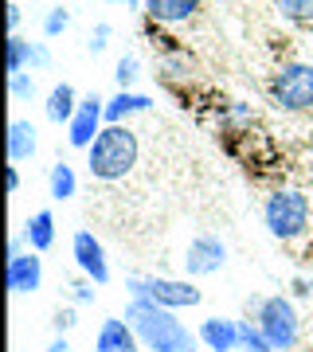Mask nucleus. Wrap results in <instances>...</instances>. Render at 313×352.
I'll use <instances>...</instances> for the list:
<instances>
[{
	"label": "nucleus",
	"instance_id": "obj_7",
	"mask_svg": "<svg viewBox=\"0 0 313 352\" xmlns=\"http://www.w3.org/2000/svg\"><path fill=\"white\" fill-rule=\"evenodd\" d=\"M180 266H184V278H192V282H196V278L219 274L227 266V243L219 239V235H212V231H200V235L184 247Z\"/></svg>",
	"mask_w": 313,
	"mask_h": 352
},
{
	"label": "nucleus",
	"instance_id": "obj_23",
	"mask_svg": "<svg viewBox=\"0 0 313 352\" xmlns=\"http://www.w3.org/2000/svg\"><path fill=\"white\" fill-rule=\"evenodd\" d=\"M274 12L294 28L313 24V0H274Z\"/></svg>",
	"mask_w": 313,
	"mask_h": 352
},
{
	"label": "nucleus",
	"instance_id": "obj_18",
	"mask_svg": "<svg viewBox=\"0 0 313 352\" xmlns=\"http://www.w3.org/2000/svg\"><path fill=\"white\" fill-rule=\"evenodd\" d=\"M47 196L51 200H75L78 196V173L71 168L67 161H55L51 164V173H47Z\"/></svg>",
	"mask_w": 313,
	"mask_h": 352
},
{
	"label": "nucleus",
	"instance_id": "obj_31",
	"mask_svg": "<svg viewBox=\"0 0 313 352\" xmlns=\"http://www.w3.org/2000/svg\"><path fill=\"white\" fill-rule=\"evenodd\" d=\"M20 20H24V12H20V0H8V12H4V32H8V36H16V32H20Z\"/></svg>",
	"mask_w": 313,
	"mask_h": 352
},
{
	"label": "nucleus",
	"instance_id": "obj_33",
	"mask_svg": "<svg viewBox=\"0 0 313 352\" xmlns=\"http://www.w3.org/2000/svg\"><path fill=\"white\" fill-rule=\"evenodd\" d=\"M4 184H8V196H16V192H20V168H16V164H8V168H4Z\"/></svg>",
	"mask_w": 313,
	"mask_h": 352
},
{
	"label": "nucleus",
	"instance_id": "obj_12",
	"mask_svg": "<svg viewBox=\"0 0 313 352\" xmlns=\"http://www.w3.org/2000/svg\"><path fill=\"white\" fill-rule=\"evenodd\" d=\"M94 352H141V337L125 317H106L94 333Z\"/></svg>",
	"mask_w": 313,
	"mask_h": 352
},
{
	"label": "nucleus",
	"instance_id": "obj_36",
	"mask_svg": "<svg viewBox=\"0 0 313 352\" xmlns=\"http://www.w3.org/2000/svg\"><path fill=\"white\" fill-rule=\"evenodd\" d=\"M310 173H313V153H310Z\"/></svg>",
	"mask_w": 313,
	"mask_h": 352
},
{
	"label": "nucleus",
	"instance_id": "obj_28",
	"mask_svg": "<svg viewBox=\"0 0 313 352\" xmlns=\"http://www.w3.org/2000/svg\"><path fill=\"white\" fill-rule=\"evenodd\" d=\"M78 325V309L75 305H67V309H55V317H51V329H55V337H67L71 329Z\"/></svg>",
	"mask_w": 313,
	"mask_h": 352
},
{
	"label": "nucleus",
	"instance_id": "obj_13",
	"mask_svg": "<svg viewBox=\"0 0 313 352\" xmlns=\"http://www.w3.org/2000/svg\"><path fill=\"white\" fill-rule=\"evenodd\" d=\"M196 337H200V349L208 352H239V321L235 317H204Z\"/></svg>",
	"mask_w": 313,
	"mask_h": 352
},
{
	"label": "nucleus",
	"instance_id": "obj_21",
	"mask_svg": "<svg viewBox=\"0 0 313 352\" xmlns=\"http://www.w3.org/2000/svg\"><path fill=\"white\" fill-rule=\"evenodd\" d=\"M239 352H274V344L266 340V333L259 329V321H250V317L239 321Z\"/></svg>",
	"mask_w": 313,
	"mask_h": 352
},
{
	"label": "nucleus",
	"instance_id": "obj_25",
	"mask_svg": "<svg viewBox=\"0 0 313 352\" xmlns=\"http://www.w3.org/2000/svg\"><path fill=\"white\" fill-rule=\"evenodd\" d=\"M67 28H71V8L55 4V8H47V12H43V36H47V39H59Z\"/></svg>",
	"mask_w": 313,
	"mask_h": 352
},
{
	"label": "nucleus",
	"instance_id": "obj_24",
	"mask_svg": "<svg viewBox=\"0 0 313 352\" xmlns=\"http://www.w3.org/2000/svg\"><path fill=\"white\" fill-rule=\"evenodd\" d=\"M114 78H118V90H133V87H138V78H141L138 55H122L118 67H114Z\"/></svg>",
	"mask_w": 313,
	"mask_h": 352
},
{
	"label": "nucleus",
	"instance_id": "obj_11",
	"mask_svg": "<svg viewBox=\"0 0 313 352\" xmlns=\"http://www.w3.org/2000/svg\"><path fill=\"white\" fill-rule=\"evenodd\" d=\"M141 12L149 16V24L180 28V24H192L204 12V0H145Z\"/></svg>",
	"mask_w": 313,
	"mask_h": 352
},
{
	"label": "nucleus",
	"instance_id": "obj_29",
	"mask_svg": "<svg viewBox=\"0 0 313 352\" xmlns=\"http://www.w3.org/2000/svg\"><path fill=\"white\" fill-rule=\"evenodd\" d=\"M94 294H98V289H94V282H90V278L78 274L75 282H71V298H75V305H90V302H94Z\"/></svg>",
	"mask_w": 313,
	"mask_h": 352
},
{
	"label": "nucleus",
	"instance_id": "obj_2",
	"mask_svg": "<svg viewBox=\"0 0 313 352\" xmlns=\"http://www.w3.org/2000/svg\"><path fill=\"white\" fill-rule=\"evenodd\" d=\"M141 157V141L129 126H106L94 138V145L87 149V173L90 180H102V184H114V180H125V176L138 168Z\"/></svg>",
	"mask_w": 313,
	"mask_h": 352
},
{
	"label": "nucleus",
	"instance_id": "obj_1",
	"mask_svg": "<svg viewBox=\"0 0 313 352\" xmlns=\"http://www.w3.org/2000/svg\"><path fill=\"white\" fill-rule=\"evenodd\" d=\"M125 321L141 337L145 352H200V337L180 321L176 309H161L153 302H133L125 305Z\"/></svg>",
	"mask_w": 313,
	"mask_h": 352
},
{
	"label": "nucleus",
	"instance_id": "obj_27",
	"mask_svg": "<svg viewBox=\"0 0 313 352\" xmlns=\"http://www.w3.org/2000/svg\"><path fill=\"white\" fill-rule=\"evenodd\" d=\"M110 36H114V28L106 24V20H98L94 32H90V39H87V51H90V55H102V51L110 47Z\"/></svg>",
	"mask_w": 313,
	"mask_h": 352
},
{
	"label": "nucleus",
	"instance_id": "obj_30",
	"mask_svg": "<svg viewBox=\"0 0 313 352\" xmlns=\"http://www.w3.org/2000/svg\"><path fill=\"white\" fill-rule=\"evenodd\" d=\"M47 67H51V47L43 39H36L32 43V71H47Z\"/></svg>",
	"mask_w": 313,
	"mask_h": 352
},
{
	"label": "nucleus",
	"instance_id": "obj_20",
	"mask_svg": "<svg viewBox=\"0 0 313 352\" xmlns=\"http://www.w3.org/2000/svg\"><path fill=\"white\" fill-rule=\"evenodd\" d=\"M215 118H219V129H224V133H243V129H250V122H255V110H250L247 102H224V106L215 110Z\"/></svg>",
	"mask_w": 313,
	"mask_h": 352
},
{
	"label": "nucleus",
	"instance_id": "obj_35",
	"mask_svg": "<svg viewBox=\"0 0 313 352\" xmlns=\"http://www.w3.org/2000/svg\"><path fill=\"white\" fill-rule=\"evenodd\" d=\"M106 4H118V8H133V12H138V8H145V0H106Z\"/></svg>",
	"mask_w": 313,
	"mask_h": 352
},
{
	"label": "nucleus",
	"instance_id": "obj_5",
	"mask_svg": "<svg viewBox=\"0 0 313 352\" xmlns=\"http://www.w3.org/2000/svg\"><path fill=\"white\" fill-rule=\"evenodd\" d=\"M266 102L278 113H313V63L305 59H290L274 67V75L266 78Z\"/></svg>",
	"mask_w": 313,
	"mask_h": 352
},
{
	"label": "nucleus",
	"instance_id": "obj_8",
	"mask_svg": "<svg viewBox=\"0 0 313 352\" xmlns=\"http://www.w3.org/2000/svg\"><path fill=\"white\" fill-rule=\"evenodd\" d=\"M71 258H75L78 274L90 278L94 286H106L110 282V258H106V247L94 231H75V239H71Z\"/></svg>",
	"mask_w": 313,
	"mask_h": 352
},
{
	"label": "nucleus",
	"instance_id": "obj_3",
	"mask_svg": "<svg viewBox=\"0 0 313 352\" xmlns=\"http://www.w3.org/2000/svg\"><path fill=\"white\" fill-rule=\"evenodd\" d=\"M263 223H266V231H270L278 243H301L313 231V200H310V192L290 188V184L266 192Z\"/></svg>",
	"mask_w": 313,
	"mask_h": 352
},
{
	"label": "nucleus",
	"instance_id": "obj_16",
	"mask_svg": "<svg viewBox=\"0 0 313 352\" xmlns=\"http://www.w3.org/2000/svg\"><path fill=\"white\" fill-rule=\"evenodd\" d=\"M78 90L71 82H55L47 90V102H43V113H47L51 126H71V118L78 113Z\"/></svg>",
	"mask_w": 313,
	"mask_h": 352
},
{
	"label": "nucleus",
	"instance_id": "obj_9",
	"mask_svg": "<svg viewBox=\"0 0 313 352\" xmlns=\"http://www.w3.org/2000/svg\"><path fill=\"white\" fill-rule=\"evenodd\" d=\"M102 129H106V98L87 94V98L78 102V113L71 118V126H67V145L87 153Z\"/></svg>",
	"mask_w": 313,
	"mask_h": 352
},
{
	"label": "nucleus",
	"instance_id": "obj_6",
	"mask_svg": "<svg viewBox=\"0 0 313 352\" xmlns=\"http://www.w3.org/2000/svg\"><path fill=\"white\" fill-rule=\"evenodd\" d=\"M125 294L133 302H153L161 309H196L204 302V289L192 278H164V274H129L125 278Z\"/></svg>",
	"mask_w": 313,
	"mask_h": 352
},
{
	"label": "nucleus",
	"instance_id": "obj_34",
	"mask_svg": "<svg viewBox=\"0 0 313 352\" xmlns=\"http://www.w3.org/2000/svg\"><path fill=\"white\" fill-rule=\"evenodd\" d=\"M43 352H71V340H67V337H51Z\"/></svg>",
	"mask_w": 313,
	"mask_h": 352
},
{
	"label": "nucleus",
	"instance_id": "obj_19",
	"mask_svg": "<svg viewBox=\"0 0 313 352\" xmlns=\"http://www.w3.org/2000/svg\"><path fill=\"white\" fill-rule=\"evenodd\" d=\"M157 71H161V82H169V87H176V82H188L192 78V55L188 51H161V59H157Z\"/></svg>",
	"mask_w": 313,
	"mask_h": 352
},
{
	"label": "nucleus",
	"instance_id": "obj_4",
	"mask_svg": "<svg viewBox=\"0 0 313 352\" xmlns=\"http://www.w3.org/2000/svg\"><path fill=\"white\" fill-rule=\"evenodd\" d=\"M247 317L259 321V329L266 333V340L274 344V352H294L301 340V317L294 298L286 294H266V298H250Z\"/></svg>",
	"mask_w": 313,
	"mask_h": 352
},
{
	"label": "nucleus",
	"instance_id": "obj_32",
	"mask_svg": "<svg viewBox=\"0 0 313 352\" xmlns=\"http://www.w3.org/2000/svg\"><path fill=\"white\" fill-rule=\"evenodd\" d=\"M290 298H298V302H305V298H313V278L298 274L294 282H290Z\"/></svg>",
	"mask_w": 313,
	"mask_h": 352
},
{
	"label": "nucleus",
	"instance_id": "obj_10",
	"mask_svg": "<svg viewBox=\"0 0 313 352\" xmlns=\"http://www.w3.org/2000/svg\"><path fill=\"white\" fill-rule=\"evenodd\" d=\"M39 286H43V258L36 251H24L16 258H8V289H12V298H28Z\"/></svg>",
	"mask_w": 313,
	"mask_h": 352
},
{
	"label": "nucleus",
	"instance_id": "obj_14",
	"mask_svg": "<svg viewBox=\"0 0 313 352\" xmlns=\"http://www.w3.org/2000/svg\"><path fill=\"white\" fill-rule=\"evenodd\" d=\"M153 110V98L141 94V90H118L106 98V126H129V118L138 113H149Z\"/></svg>",
	"mask_w": 313,
	"mask_h": 352
},
{
	"label": "nucleus",
	"instance_id": "obj_15",
	"mask_svg": "<svg viewBox=\"0 0 313 352\" xmlns=\"http://www.w3.org/2000/svg\"><path fill=\"white\" fill-rule=\"evenodd\" d=\"M20 235H24L28 251H36V254L51 251V247H55V212H51V208L32 212L24 219V227H20Z\"/></svg>",
	"mask_w": 313,
	"mask_h": 352
},
{
	"label": "nucleus",
	"instance_id": "obj_22",
	"mask_svg": "<svg viewBox=\"0 0 313 352\" xmlns=\"http://www.w3.org/2000/svg\"><path fill=\"white\" fill-rule=\"evenodd\" d=\"M32 43H36V39H24L20 32L8 36V75L32 71Z\"/></svg>",
	"mask_w": 313,
	"mask_h": 352
},
{
	"label": "nucleus",
	"instance_id": "obj_17",
	"mask_svg": "<svg viewBox=\"0 0 313 352\" xmlns=\"http://www.w3.org/2000/svg\"><path fill=\"white\" fill-rule=\"evenodd\" d=\"M39 149V138H36V126L28 118H12L8 122V164H24L32 161Z\"/></svg>",
	"mask_w": 313,
	"mask_h": 352
},
{
	"label": "nucleus",
	"instance_id": "obj_26",
	"mask_svg": "<svg viewBox=\"0 0 313 352\" xmlns=\"http://www.w3.org/2000/svg\"><path fill=\"white\" fill-rule=\"evenodd\" d=\"M8 98L12 102H32L36 98V75H32V71L8 75Z\"/></svg>",
	"mask_w": 313,
	"mask_h": 352
}]
</instances>
